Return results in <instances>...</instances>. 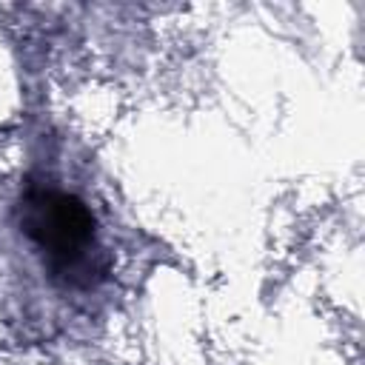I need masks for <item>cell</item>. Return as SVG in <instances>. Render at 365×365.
<instances>
[{
    "mask_svg": "<svg viewBox=\"0 0 365 365\" xmlns=\"http://www.w3.org/2000/svg\"><path fill=\"white\" fill-rule=\"evenodd\" d=\"M17 222L54 282L94 288L108 274L97 220L77 194L54 185H29L17 202Z\"/></svg>",
    "mask_w": 365,
    "mask_h": 365,
    "instance_id": "6da1fadb",
    "label": "cell"
}]
</instances>
